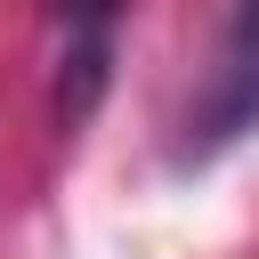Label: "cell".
Instances as JSON below:
<instances>
[{"instance_id": "obj_1", "label": "cell", "mask_w": 259, "mask_h": 259, "mask_svg": "<svg viewBox=\"0 0 259 259\" xmlns=\"http://www.w3.org/2000/svg\"><path fill=\"white\" fill-rule=\"evenodd\" d=\"M259 130V0H235L227 16V40H219V65L194 97V121H186V154H227L235 138Z\"/></svg>"}, {"instance_id": "obj_2", "label": "cell", "mask_w": 259, "mask_h": 259, "mask_svg": "<svg viewBox=\"0 0 259 259\" xmlns=\"http://www.w3.org/2000/svg\"><path fill=\"white\" fill-rule=\"evenodd\" d=\"M57 8V113L65 121H89V105L105 97V73H113V24H121V0H49Z\"/></svg>"}]
</instances>
